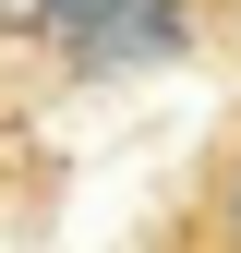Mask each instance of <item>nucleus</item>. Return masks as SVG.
Listing matches in <instances>:
<instances>
[{"label":"nucleus","mask_w":241,"mask_h":253,"mask_svg":"<svg viewBox=\"0 0 241 253\" xmlns=\"http://www.w3.org/2000/svg\"><path fill=\"white\" fill-rule=\"evenodd\" d=\"M0 12H12V24H48V37L73 48V60H97V37H109L120 12H133V0H0Z\"/></svg>","instance_id":"nucleus-1"},{"label":"nucleus","mask_w":241,"mask_h":253,"mask_svg":"<svg viewBox=\"0 0 241 253\" xmlns=\"http://www.w3.org/2000/svg\"><path fill=\"white\" fill-rule=\"evenodd\" d=\"M229 253H241V181H229Z\"/></svg>","instance_id":"nucleus-2"}]
</instances>
